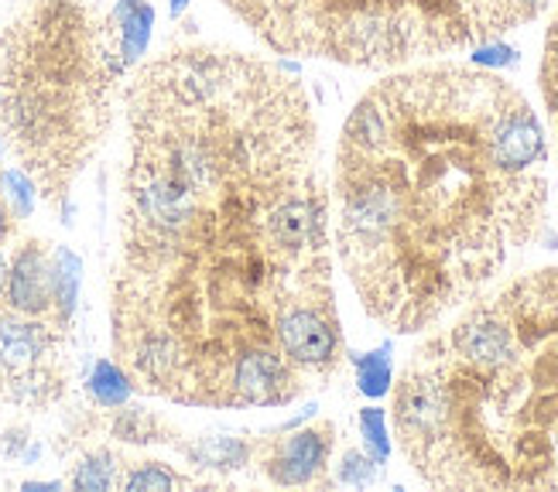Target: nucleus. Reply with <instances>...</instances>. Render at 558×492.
Masks as SVG:
<instances>
[{"label":"nucleus","mask_w":558,"mask_h":492,"mask_svg":"<svg viewBox=\"0 0 558 492\" xmlns=\"http://www.w3.org/2000/svg\"><path fill=\"white\" fill-rule=\"evenodd\" d=\"M113 356L148 397L288 407L347 366L319 123L278 62L182 45L128 83Z\"/></svg>","instance_id":"nucleus-1"},{"label":"nucleus","mask_w":558,"mask_h":492,"mask_svg":"<svg viewBox=\"0 0 558 492\" xmlns=\"http://www.w3.org/2000/svg\"><path fill=\"white\" fill-rule=\"evenodd\" d=\"M329 195L332 246L363 311L415 335L545 236L548 137L527 96L490 69H404L347 116Z\"/></svg>","instance_id":"nucleus-2"},{"label":"nucleus","mask_w":558,"mask_h":492,"mask_svg":"<svg viewBox=\"0 0 558 492\" xmlns=\"http://www.w3.org/2000/svg\"><path fill=\"white\" fill-rule=\"evenodd\" d=\"M401 455L435 489H558V267L487 287L391 386Z\"/></svg>","instance_id":"nucleus-3"},{"label":"nucleus","mask_w":558,"mask_h":492,"mask_svg":"<svg viewBox=\"0 0 558 492\" xmlns=\"http://www.w3.org/2000/svg\"><path fill=\"white\" fill-rule=\"evenodd\" d=\"M107 21L89 0H28L0 32V127L38 192L69 216V192L113 127Z\"/></svg>","instance_id":"nucleus-4"},{"label":"nucleus","mask_w":558,"mask_h":492,"mask_svg":"<svg viewBox=\"0 0 558 492\" xmlns=\"http://www.w3.org/2000/svg\"><path fill=\"white\" fill-rule=\"evenodd\" d=\"M281 56L401 69L531 24L555 0H220Z\"/></svg>","instance_id":"nucleus-5"},{"label":"nucleus","mask_w":558,"mask_h":492,"mask_svg":"<svg viewBox=\"0 0 558 492\" xmlns=\"http://www.w3.org/2000/svg\"><path fill=\"white\" fill-rule=\"evenodd\" d=\"M65 325L0 302V397L45 407L65 390Z\"/></svg>","instance_id":"nucleus-6"},{"label":"nucleus","mask_w":558,"mask_h":492,"mask_svg":"<svg viewBox=\"0 0 558 492\" xmlns=\"http://www.w3.org/2000/svg\"><path fill=\"white\" fill-rule=\"evenodd\" d=\"M336 452V425L312 421L295 428H275L257 438L254 465L271 485L281 489H312L332 485L329 462Z\"/></svg>","instance_id":"nucleus-7"},{"label":"nucleus","mask_w":558,"mask_h":492,"mask_svg":"<svg viewBox=\"0 0 558 492\" xmlns=\"http://www.w3.org/2000/svg\"><path fill=\"white\" fill-rule=\"evenodd\" d=\"M0 302H4L8 308H14V311H21V315H38V318H56V322H62L59 311H56L52 250H48L45 243L28 239V243L17 246L14 257H11V267H8L4 298H0Z\"/></svg>","instance_id":"nucleus-8"},{"label":"nucleus","mask_w":558,"mask_h":492,"mask_svg":"<svg viewBox=\"0 0 558 492\" xmlns=\"http://www.w3.org/2000/svg\"><path fill=\"white\" fill-rule=\"evenodd\" d=\"M104 21H107V41H110L113 65L120 76H128V72L137 69L144 56H148L158 11L151 0H117L104 14Z\"/></svg>","instance_id":"nucleus-9"},{"label":"nucleus","mask_w":558,"mask_h":492,"mask_svg":"<svg viewBox=\"0 0 558 492\" xmlns=\"http://www.w3.org/2000/svg\"><path fill=\"white\" fill-rule=\"evenodd\" d=\"M182 452L192 458L199 469H216V472H236L254 465L257 438L247 434H206L196 441H182Z\"/></svg>","instance_id":"nucleus-10"},{"label":"nucleus","mask_w":558,"mask_h":492,"mask_svg":"<svg viewBox=\"0 0 558 492\" xmlns=\"http://www.w3.org/2000/svg\"><path fill=\"white\" fill-rule=\"evenodd\" d=\"M134 380L124 366L110 356H100L93 362L89 377H86V393L96 407L104 410H117V407H128V401L134 397Z\"/></svg>","instance_id":"nucleus-11"},{"label":"nucleus","mask_w":558,"mask_h":492,"mask_svg":"<svg viewBox=\"0 0 558 492\" xmlns=\"http://www.w3.org/2000/svg\"><path fill=\"white\" fill-rule=\"evenodd\" d=\"M120 476H124V465L110 448H93L86 452L69 472V485L80 492H107L120 485Z\"/></svg>","instance_id":"nucleus-12"},{"label":"nucleus","mask_w":558,"mask_h":492,"mask_svg":"<svg viewBox=\"0 0 558 492\" xmlns=\"http://www.w3.org/2000/svg\"><path fill=\"white\" fill-rule=\"evenodd\" d=\"M52 278H56V311L65 325H72V315L80 305L83 287V260L69 246H52Z\"/></svg>","instance_id":"nucleus-13"},{"label":"nucleus","mask_w":558,"mask_h":492,"mask_svg":"<svg viewBox=\"0 0 558 492\" xmlns=\"http://www.w3.org/2000/svg\"><path fill=\"white\" fill-rule=\"evenodd\" d=\"M110 434L120 441H131V445H151V441H172L175 438V431L168 428L161 417H155L144 407H128V410L117 407V417L110 421Z\"/></svg>","instance_id":"nucleus-14"},{"label":"nucleus","mask_w":558,"mask_h":492,"mask_svg":"<svg viewBox=\"0 0 558 492\" xmlns=\"http://www.w3.org/2000/svg\"><path fill=\"white\" fill-rule=\"evenodd\" d=\"M347 362H353L356 369V386L363 397H384L395 386V362H391V349H374V353H347Z\"/></svg>","instance_id":"nucleus-15"},{"label":"nucleus","mask_w":558,"mask_h":492,"mask_svg":"<svg viewBox=\"0 0 558 492\" xmlns=\"http://www.w3.org/2000/svg\"><path fill=\"white\" fill-rule=\"evenodd\" d=\"M182 485H192V479H185L165 462H137L120 476V489H128V492H168Z\"/></svg>","instance_id":"nucleus-16"},{"label":"nucleus","mask_w":558,"mask_h":492,"mask_svg":"<svg viewBox=\"0 0 558 492\" xmlns=\"http://www.w3.org/2000/svg\"><path fill=\"white\" fill-rule=\"evenodd\" d=\"M0 199H4L14 219H32L38 206V185L21 164H8L0 168Z\"/></svg>","instance_id":"nucleus-17"},{"label":"nucleus","mask_w":558,"mask_h":492,"mask_svg":"<svg viewBox=\"0 0 558 492\" xmlns=\"http://www.w3.org/2000/svg\"><path fill=\"white\" fill-rule=\"evenodd\" d=\"M384 472V462H377L371 452L363 448H347L339 455V465H336V482L343 485H371L377 482Z\"/></svg>","instance_id":"nucleus-18"},{"label":"nucleus","mask_w":558,"mask_h":492,"mask_svg":"<svg viewBox=\"0 0 558 492\" xmlns=\"http://www.w3.org/2000/svg\"><path fill=\"white\" fill-rule=\"evenodd\" d=\"M356 428L363 438V452H371L377 462L387 465L391 458V438H387V414L380 407H363L356 417Z\"/></svg>","instance_id":"nucleus-19"},{"label":"nucleus","mask_w":558,"mask_h":492,"mask_svg":"<svg viewBox=\"0 0 558 492\" xmlns=\"http://www.w3.org/2000/svg\"><path fill=\"white\" fill-rule=\"evenodd\" d=\"M518 62H521L518 48H514V45H507V41H500V38L483 41V45L473 48V65H480V69H511V65H518Z\"/></svg>","instance_id":"nucleus-20"},{"label":"nucleus","mask_w":558,"mask_h":492,"mask_svg":"<svg viewBox=\"0 0 558 492\" xmlns=\"http://www.w3.org/2000/svg\"><path fill=\"white\" fill-rule=\"evenodd\" d=\"M11 230H14V216H11V209L4 206V199H0V243H4V239L11 236Z\"/></svg>","instance_id":"nucleus-21"},{"label":"nucleus","mask_w":558,"mask_h":492,"mask_svg":"<svg viewBox=\"0 0 558 492\" xmlns=\"http://www.w3.org/2000/svg\"><path fill=\"white\" fill-rule=\"evenodd\" d=\"M8 267H11V257L0 250V298H4V287H8Z\"/></svg>","instance_id":"nucleus-22"},{"label":"nucleus","mask_w":558,"mask_h":492,"mask_svg":"<svg viewBox=\"0 0 558 492\" xmlns=\"http://www.w3.org/2000/svg\"><path fill=\"white\" fill-rule=\"evenodd\" d=\"M192 0H168V14H172V21H179L185 11H189Z\"/></svg>","instance_id":"nucleus-23"},{"label":"nucleus","mask_w":558,"mask_h":492,"mask_svg":"<svg viewBox=\"0 0 558 492\" xmlns=\"http://www.w3.org/2000/svg\"><path fill=\"white\" fill-rule=\"evenodd\" d=\"M24 489H62V482H24Z\"/></svg>","instance_id":"nucleus-24"}]
</instances>
